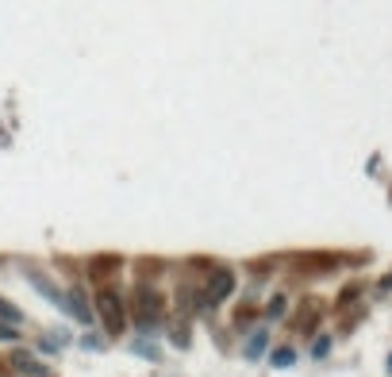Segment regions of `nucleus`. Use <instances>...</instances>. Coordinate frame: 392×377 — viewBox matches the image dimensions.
Segmentation results:
<instances>
[{
	"label": "nucleus",
	"mask_w": 392,
	"mask_h": 377,
	"mask_svg": "<svg viewBox=\"0 0 392 377\" xmlns=\"http://www.w3.org/2000/svg\"><path fill=\"white\" fill-rule=\"evenodd\" d=\"M262 316H266V324H281L284 316H289V296L284 293H273L266 301V308H262Z\"/></svg>",
	"instance_id": "nucleus-9"
},
{
	"label": "nucleus",
	"mask_w": 392,
	"mask_h": 377,
	"mask_svg": "<svg viewBox=\"0 0 392 377\" xmlns=\"http://www.w3.org/2000/svg\"><path fill=\"white\" fill-rule=\"evenodd\" d=\"M235 289H239V274H235L231 266H212V274H208V281H204L201 296H204V304L216 312L219 304H227L235 296Z\"/></svg>",
	"instance_id": "nucleus-2"
},
{
	"label": "nucleus",
	"mask_w": 392,
	"mask_h": 377,
	"mask_svg": "<svg viewBox=\"0 0 392 377\" xmlns=\"http://www.w3.org/2000/svg\"><path fill=\"white\" fill-rule=\"evenodd\" d=\"M19 277H24L27 285H31L35 293L42 296V301L51 304V308H58L62 316H66V308H69V301H66V289H62L58 281L51 277V274H42L39 266H24V269H19Z\"/></svg>",
	"instance_id": "nucleus-3"
},
{
	"label": "nucleus",
	"mask_w": 392,
	"mask_h": 377,
	"mask_svg": "<svg viewBox=\"0 0 392 377\" xmlns=\"http://www.w3.org/2000/svg\"><path fill=\"white\" fill-rule=\"evenodd\" d=\"M331 346H334V339L331 335H316V339H312V358H316V362H323L327 358V354H331Z\"/></svg>",
	"instance_id": "nucleus-12"
},
{
	"label": "nucleus",
	"mask_w": 392,
	"mask_h": 377,
	"mask_svg": "<svg viewBox=\"0 0 392 377\" xmlns=\"http://www.w3.org/2000/svg\"><path fill=\"white\" fill-rule=\"evenodd\" d=\"M24 339V327H8V324H0V343H19Z\"/></svg>",
	"instance_id": "nucleus-13"
},
{
	"label": "nucleus",
	"mask_w": 392,
	"mask_h": 377,
	"mask_svg": "<svg viewBox=\"0 0 392 377\" xmlns=\"http://www.w3.org/2000/svg\"><path fill=\"white\" fill-rule=\"evenodd\" d=\"M69 343H74V331H66V327H51V331H42V335L35 339V354H42V358H58Z\"/></svg>",
	"instance_id": "nucleus-5"
},
{
	"label": "nucleus",
	"mask_w": 392,
	"mask_h": 377,
	"mask_svg": "<svg viewBox=\"0 0 392 377\" xmlns=\"http://www.w3.org/2000/svg\"><path fill=\"white\" fill-rule=\"evenodd\" d=\"M269 346H273V335H269V324H254L246 335H242V362H262L269 354Z\"/></svg>",
	"instance_id": "nucleus-4"
},
{
	"label": "nucleus",
	"mask_w": 392,
	"mask_h": 377,
	"mask_svg": "<svg viewBox=\"0 0 392 377\" xmlns=\"http://www.w3.org/2000/svg\"><path fill=\"white\" fill-rule=\"evenodd\" d=\"M169 339H173V346H189V327L177 324V331H169Z\"/></svg>",
	"instance_id": "nucleus-14"
},
{
	"label": "nucleus",
	"mask_w": 392,
	"mask_h": 377,
	"mask_svg": "<svg viewBox=\"0 0 392 377\" xmlns=\"http://www.w3.org/2000/svg\"><path fill=\"white\" fill-rule=\"evenodd\" d=\"M384 369H389V374H392V354H389V366H384Z\"/></svg>",
	"instance_id": "nucleus-16"
},
{
	"label": "nucleus",
	"mask_w": 392,
	"mask_h": 377,
	"mask_svg": "<svg viewBox=\"0 0 392 377\" xmlns=\"http://www.w3.org/2000/svg\"><path fill=\"white\" fill-rule=\"evenodd\" d=\"M0 324H8V327H24V324H27L24 308H16L8 296H0Z\"/></svg>",
	"instance_id": "nucleus-11"
},
{
	"label": "nucleus",
	"mask_w": 392,
	"mask_h": 377,
	"mask_svg": "<svg viewBox=\"0 0 392 377\" xmlns=\"http://www.w3.org/2000/svg\"><path fill=\"white\" fill-rule=\"evenodd\" d=\"M377 293H381V296H384V293H392V274H384L381 281H377Z\"/></svg>",
	"instance_id": "nucleus-15"
},
{
	"label": "nucleus",
	"mask_w": 392,
	"mask_h": 377,
	"mask_svg": "<svg viewBox=\"0 0 392 377\" xmlns=\"http://www.w3.org/2000/svg\"><path fill=\"white\" fill-rule=\"evenodd\" d=\"M131 354H135V358H142V362H162V343H158V339L135 335L131 339Z\"/></svg>",
	"instance_id": "nucleus-7"
},
{
	"label": "nucleus",
	"mask_w": 392,
	"mask_h": 377,
	"mask_svg": "<svg viewBox=\"0 0 392 377\" xmlns=\"http://www.w3.org/2000/svg\"><path fill=\"white\" fill-rule=\"evenodd\" d=\"M74 343L81 346L85 354H101L104 346H108V339H104V331H101V327H92V331H81V335H77Z\"/></svg>",
	"instance_id": "nucleus-10"
},
{
	"label": "nucleus",
	"mask_w": 392,
	"mask_h": 377,
	"mask_svg": "<svg viewBox=\"0 0 392 377\" xmlns=\"http://www.w3.org/2000/svg\"><path fill=\"white\" fill-rule=\"evenodd\" d=\"M296 358H300V354H296V346H289V343L284 346H269V354H266V362L273 369H292L296 366Z\"/></svg>",
	"instance_id": "nucleus-8"
},
{
	"label": "nucleus",
	"mask_w": 392,
	"mask_h": 377,
	"mask_svg": "<svg viewBox=\"0 0 392 377\" xmlns=\"http://www.w3.org/2000/svg\"><path fill=\"white\" fill-rule=\"evenodd\" d=\"M51 377H54V374H51Z\"/></svg>",
	"instance_id": "nucleus-17"
},
{
	"label": "nucleus",
	"mask_w": 392,
	"mask_h": 377,
	"mask_svg": "<svg viewBox=\"0 0 392 377\" xmlns=\"http://www.w3.org/2000/svg\"><path fill=\"white\" fill-rule=\"evenodd\" d=\"M92 312H96V327L104 331V339H119L131 331V312L116 285H101L92 293Z\"/></svg>",
	"instance_id": "nucleus-1"
},
{
	"label": "nucleus",
	"mask_w": 392,
	"mask_h": 377,
	"mask_svg": "<svg viewBox=\"0 0 392 377\" xmlns=\"http://www.w3.org/2000/svg\"><path fill=\"white\" fill-rule=\"evenodd\" d=\"M8 366L16 369L19 377H51V366H46V362H42L35 351H24V346H19V351H12Z\"/></svg>",
	"instance_id": "nucleus-6"
}]
</instances>
